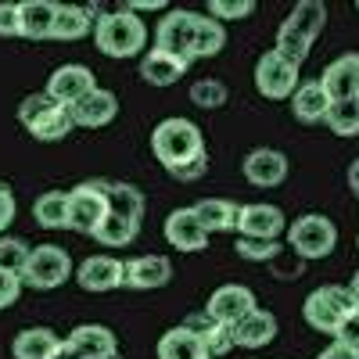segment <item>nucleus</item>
<instances>
[{
  "mask_svg": "<svg viewBox=\"0 0 359 359\" xmlns=\"http://www.w3.org/2000/svg\"><path fill=\"white\" fill-rule=\"evenodd\" d=\"M94 43L108 57H133L147 43V25L140 22V15H133L126 8L101 11L94 22Z\"/></svg>",
  "mask_w": 359,
  "mask_h": 359,
  "instance_id": "obj_1",
  "label": "nucleus"
},
{
  "mask_svg": "<svg viewBox=\"0 0 359 359\" xmlns=\"http://www.w3.org/2000/svg\"><path fill=\"white\" fill-rule=\"evenodd\" d=\"M151 151L165 165V172H172L194 162L198 155H205V137L191 118H162L151 130Z\"/></svg>",
  "mask_w": 359,
  "mask_h": 359,
  "instance_id": "obj_2",
  "label": "nucleus"
},
{
  "mask_svg": "<svg viewBox=\"0 0 359 359\" xmlns=\"http://www.w3.org/2000/svg\"><path fill=\"white\" fill-rule=\"evenodd\" d=\"M352 309H355V302H352V294H348V284H345V287H341V284H323V287H316V291L306 298L302 316H306V323L313 327V331L334 334L338 327H341V320H345Z\"/></svg>",
  "mask_w": 359,
  "mask_h": 359,
  "instance_id": "obj_3",
  "label": "nucleus"
},
{
  "mask_svg": "<svg viewBox=\"0 0 359 359\" xmlns=\"http://www.w3.org/2000/svg\"><path fill=\"white\" fill-rule=\"evenodd\" d=\"M287 245L298 259H323L338 245V226L320 212H306L287 226Z\"/></svg>",
  "mask_w": 359,
  "mask_h": 359,
  "instance_id": "obj_4",
  "label": "nucleus"
},
{
  "mask_svg": "<svg viewBox=\"0 0 359 359\" xmlns=\"http://www.w3.org/2000/svg\"><path fill=\"white\" fill-rule=\"evenodd\" d=\"M69 277H72V259H69V252L62 245H40V248H33L29 266L22 273V280L29 287H36V291H54V287H62Z\"/></svg>",
  "mask_w": 359,
  "mask_h": 359,
  "instance_id": "obj_5",
  "label": "nucleus"
},
{
  "mask_svg": "<svg viewBox=\"0 0 359 359\" xmlns=\"http://www.w3.org/2000/svg\"><path fill=\"white\" fill-rule=\"evenodd\" d=\"M255 86L259 94L269 101H284L298 90V65H291L287 57H280L277 50H266L255 65Z\"/></svg>",
  "mask_w": 359,
  "mask_h": 359,
  "instance_id": "obj_6",
  "label": "nucleus"
},
{
  "mask_svg": "<svg viewBox=\"0 0 359 359\" xmlns=\"http://www.w3.org/2000/svg\"><path fill=\"white\" fill-rule=\"evenodd\" d=\"M194 22L198 11H169L155 29V47L172 57H184V62H194Z\"/></svg>",
  "mask_w": 359,
  "mask_h": 359,
  "instance_id": "obj_7",
  "label": "nucleus"
},
{
  "mask_svg": "<svg viewBox=\"0 0 359 359\" xmlns=\"http://www.w3.org/2000/svg\"><path fill=\"white\" fill-rule=\"evenodd\" d=\"M252 309H259V306H255L252 287H245V284H223V287H216L212 294H208V302H205V313L223 327L241 323Z\"/></svg>",
  "mask_w": 359,
  "mask_h": 359,
  "instance_id": "obj_8",
  "label": "nucleus"
},
{
  "mask_svg": "<svg viewBox=\"0 0 359 359\" xmlns=\"http://www.w3.org/2000/svg\"><path fill=\"white\" fill-rule=\"evenodd\" d=\"M287 233V219L277 205H245L237 208V237H262V241H280Z\"/></svg>",
  "mask_w": 359,
  "mask_h": 359,
  "instance_id": "obj_9",
  "label": "nucleus"
},
{
  "mask_svg": "<svg viewBox=\"0 0 359 359\" xmlns=\"http://www.w3.org/2000/svg\"><path fill=\"white\" fill-rule=\"evenodd\" d=\"M76 284H79L83 291H94V294L115 291V287L126 284V262H118V259H111V255H90V259H83L79 269H76Z\"/></svg>",
  "mask_w": 359,
  "mask_h": 359,
  "instance_id": "obj_10",
  "label": "nucleus"
},
{
  "mask_svg": "<svg viewBox=\"0 0 359 359\" xmlns=\"http://www.w3.org/2000/svg\"><path fill=\"white\" fill-rule=\"evenodd\" d=\"M108 216V198L97 194L90 184H79L72 194H69V230H79V233H90L104 223Z\"/></svg>",
  "mask_w": 359,
  "mask_h": 359,
  "instance_id": "obj_11",
  "label": "nucleus"
},
{
  "mask_svg": "<svg viewBox=\"0 0 359 359\" xmlns=\"http://www.w3.org/2000/svg\"><path fill=\"white\" fill-rule=\"evenodd\" d=\"M90 90H97V79H94V72H90L86 65H62V69H54L50 79H47V94L57 104H65V108L83 101Z\"/></svg>",
  "mask_w": 359,
  "mask_h": 359,
  "instance_id": "obj_12",
  "label": "nucleus"
},
{
  "mask_svg": "<svg viewBox=\"0 0 359 359\" xmlns=\"http://www.w3.org/2000/svg\"><path fill=\"white\" fill-rule=\"evenodd\" d=\"M241 169L252 187H280L287 180V155L277 147H255Z\"/></svg>",
  "mask_w": 359,
  "mask_h": 359,
  "instance_id": "obj_13",
  "label": "nucleus"
},
{
  "mask_svg": "<svg viewBox=\"0 0 359 359\" xmlns=\"http://www.w3.org/2000/svg\"><path fill=\"white\" fill-rule=\"evenodd\" d=\"M320 83H323V90H327V97H331V104H334V101H352V97H359V54H341V57H334V62L323 69Z\"/></svg>",
  "mask_w": 359,
  "mask_h": 359,
  "instance_id": "obj_14",
  "label": "nucleus"
},
{
  "mask_svg": "<svg viewBox=\"0 0 359 359\" xmlns=\"http://www.w3.org/2000/svg\"><path fill=\"white\" fill-rule=\"evenodd\" d=\"M208 237H212V233L198 223V216L191 212V208H176V212H169V219H165V241L176 252H205Z\"/></svg>",
  "mask_w": 359,
  "mask_h": 359,
  "instance_id": "obj_15",
  "label": "nucleus"
},
{
  "mask_svg": "<svg viewBox=\"0 0 359 359\" xmlns=\"http://www.w3.org/2000/svg\"><path fill=\"white\" fill-rule=\"evenodd\" d=\"M69 111H72V123H76V126H83V130H101V126H108L111 118L118 115V97L111 94V90L97 86V90H90L83 101H76Z\"/></svg>",
  "mask_w": 359,
  "mask_h": 359,
  "instance_id": "obj_16",
  "label": "nucleus"
},
{
  "mask_svg": "<svg viewBox=\"0 0 359 359\" xmlns=\"http://www.w3.org/2000/svg\"><path fill=\"white\" fill-rule=\"evenodd\" d=\"M172 280V262L165 255H137L126 262V284L133 291H155Z\"/></svg>",
  "mask_w": 359,
  "mask_h": 359,
  "instance_id": "obj_17",
  "label": "nucleus"
},
{
  "mask_svg": "<svg viewBox=\"0 0 359 359\" xmlns=\"http://www.w3.org/2000/svg\"><path fill=\"white\" fill-rule=\"evenodd\" d=\"M291 111H294L298 123H306V126L323 123L327 111H331V97H327L323 83L320 79H302L298 83V90L291 94Z\"/></svg>",
  "mask_w": 359,
  "mask_h": 359,
  "instance_id": "obj_18",
  "label": "nucleus"
},
{
  "mask_svg": "<svg viewBox=\"0 0 359 359\" xmlns=\"http://www.w3.org/2000/svg\"><path fill=\"white\" fill-rule=\"evenodd\" d=\"M273 338H277V316L269 309H252L241 323H233L237 348H266Z\"/></svg>",
  "mask_w": 359,
  "mask_h": 359,
  "instance_id": "obj_19",
  "label": "nucleus"
},
{
  "mask_svg": "<svg viewBox=\"0 0 359 359\" xmlns=\"http://www.w3.org/2000/svg\"><path fill=\"white\" fill-rule=\"evenodd\" d=\"M101 8H76V4H57V18H54V33L50 40H83L86 33L94 36V22H97Z\"/></svg>",
  "mask_w": 359,
  "mask_h": 359,
  "instance_id": "obj_20",
  "label": "nucleus"
},
{
  "mask_svg": "<svg viewBox=\"0 0 359 359\" xmlns=\"http://www.w3.org/2000/svg\"><path fill=\"white\" fill-rule=\"evenodd\" d=\"M83 359H104V355H115L118 348V341H115V334L108 331V327H101V323H83V327H76V331L65 338Z\"/></svg>",
  "mask_w": 359,
  "mask_h": 359,
  "instance_id": "obj_21",
  "label": "nucleus"
},
{
  "mask_svg": "<svg viewBox=\"0 0 359 359\" xmlns=\"http://www.w3.org/2000/svg\"><path fill=\"white\" fill-rule=\"evenodd\" d=\"M187 65L191 62H184V57H172V54L151 47V50L140 57V76L151 83V86H172L180 76L187 72Z\"/></svg>",
  "mask_w": 359,
  "mask_h": 359,
  "instance_id": "obj_22",
  "label": "nucleus"
},
{
  "mask_svg": "<svg viewBox=\"0 0 359 359\" xmlns=\"http://www.w3.org/2000/svg\"><path fill=\"white\" fill-rule=\"evenodd\" d=\"M57 348H62V338H57L50 327H25V331L15 334V341H11L15 359H50Z\"/></svg>",
  "mask_w": 359,
  "mask_h": 359,
  "instance_id": "obj_23",
  "label": "nucleus"
},
{
  "mask_svg": "<svg viewBox=\"0 0 359 359\" xmlns=\"http://www.w3.org/2000/svg\"><path fill=\"white\" fill-rule=\"evenodd\" d=\"M191 212L198 216V223L208 233H223V230H237V205L230 198H201L191 205Z\"/></svg>",
  "mask_w": 359,
  "mask_h": 359,
  "instance_id": "obj_24",
  "label": "nucleus"
},
{
  "mask_svg": "<svg viewBox=\"0 0 359 359\" xmlns=\"http://www.w3.org/2000/svg\"><path fill=\"white\" fill-rule=\"evenodd\" d=\"M18 11H22V33L18 36H25V40H50L57 4H50V0H25V4H18Z\"/></svg>",
  "mask_w": 359,
  "mask_h": 359,
  "instance_id": "obj_25",
  "label": "nucleus"
},
{
  "mask_svg": "<svg viewBox=\"0 0 359 359\" xmlns=\"http://www.w3.org/2000/svg\"><path fill=\"white\" fill-rule=\"evenodd\" d=\"M158 359H212L208 348L201 345V338H194L184 327H169L158 338Z\"/></svg>",
  "mask_w": 359,
  "mask_h": 359,
  "instance_id": "obj_26",
  "label": "nucleus"
},
{
  "mask_svg": "<svg viewBox=\"0 0 359 359\" xmlns=\"http://www.w3.org/2000/svg\"><path fill=\"white\" fill-rule=\"evenodd\" d=\"M33 219L47 230H62L69 226V194L65 191H43L33 201Z\"/></svg>",
  "mask_w": 359,
  "mask_h": 359,
  "instance_id": "obj_27",
  "label": "nucleus"
},
{
  "mask_svg": "<svg viewBox=\"0 0 359 359\" xmlns=\"http://www.w3.org/2000/svg\"><path fill=\"white\" fill-rule=\"evenodd\" d=\"M108 212L140 223L144 219V194L133 184H118V180H111V187H108Z\"/></svg>",
  "mask_w": 359,
  "mask_h": 359,
  "instance_id": "obj_28",
  "label": "nucleus"
},
{
  "mask_svg": "<svg viewBox=\"0 0 359 359\" xmlns=\"http://www.w3.org/2000/svg\"><path fill=\"white\" fill-rule=\"evenodd\" d=\"M226 47V29L223 22L208 18V15H198L194 22V57H212Z\"/></svg>",
  "mask_w": 359,
  "mask_h": 359,
  "instance_id": "obj_29",
  "label": "nucleus"
},
{
  "mask_svg": "<svg viewBox=\"0 0 359 359\" xmlns=\"http://www.w3.org/2000/svg\"><path fill=\"white\" fill-rule=\"evenodd\" d=\"M287 22H291L302 36L316 40V36L323 33V25H327V8H323V0H298Z\"/></svg>",
  "mask_w": 359,
  "mask_h": 359,
  "instance_id": "obj_30",
  "label": "nucleus"
},
{
  "mask_svg": "<svg viewBox=\"0 0 359 359\" xmlns=\"http://www.w3.org/2000/svg\"><path fill=\"white\" fill-rule=\"evenodd\" d=\"M137 230H140V223L108 212L104 223L94 230V237H97L101 245H108V248H123V245H133V241H137Z\"/></svg>",
  "mask_w": 359,
  "mask_h": 359,
  "instance_id": "obj_31",
  "label": "nucleus"
},
{
  "mask_svg": "<svg viewBox=\"0 0 359 359\" xmlns=\"http://www.w3.org/2000/svg\"><path fill=\"white\" fill-rule=\"evenodd\" d=\"M309 47H313V40L298 33L291 22H284V25L277 29V47H273V50H277L280 57H287L291 65H302L306 57H309Z\"/></svg>",
  "mask_w": 359,
  "mask_h": 359,
  "instance_id": "obj_32",
  "label": "nucleus"
},
{
  "mask_svg": "<svg viewBox=\"0 0 359 359\" xmlns=\"http://www.w3.org/2000/svg\"><path fill=\"white\" fill-rule=\"evenodd\" d=\"M72 126H76V123H72V111H69L65 104H57V108H54L50 115H43L29 133H33L36 140H43V144H50V140H65V137L72 133Z\"/></svg>",
  "mask_w": 359,
  "mask_h": 359,
  "instance_id": "obj_33",
  "label": "nucleus"
},
{
  "mask_svg": "<svg viewBox=\"0 0 359 359\" xmlns=\"http://www.w3.org/2000/svg\"><path fill=\"white\" fill-rule=\"evenodd\" d=\"M323 123L331 126L338 137H355V133H359V97H352V101H334Z\"/></svg>",
  "mask_w": 359,
  "mask_h": 359,
  "instance_id": "obj_34",
  "label": "nucleus"
},
{
  "mask_svg": "<svg viewBox=\"0 0 359 359\" xmlns=\"http://www.w3.org/2000/svg\"><path fill=\"white\" fill-rule=\"evenodd\" d=\"M29 255H33V248H29L22 237H0V269L22 277L25 266H29Z\"/></svg>",
  "mask_w": 359,
  "mask_h": 359,
  "instance_id": "obj_35",
  "label": "nucleus"
},
{
  "mask_svg": "<svg viewBox=\"0 0 359 359\" xmlns=\"http://www.w3.org/2000/svg\"><path fill=\"white\" fill-rule=\"evenodd\" d=\"M57 108V101L47 94V90H40V94H29V97H22V104H18V118H22V126L25 130H33L43 115H50Z\"/></svg>",
  "mask_w": 359,
  "mask_h": 359,
  "instance_id": "obj_36",
  "label": "nucleus"
},
{
  "mask_svg": "<svg viewBox=\"0 0 359 359\" xmlns=\"http://www.w3.org/2000/svg\"><path fill=\"white\" fill-rule=\"evenodd\" d=\"M237 255L248 262H277L280 241H262V237H237Z\"/></svg>",
  "mask_w": 359,
  "mask_h": 359,
  "instance_id": "obj_37",
  "label": "nucleus"
},
{
  "mask_svg": "<svg viewBox=\"0 0 359 359\" xmlns=\"http://www.w3.org/2000/svg\"><path fill=\"white\" fill-rule=\"evenodd\" d=\"M191 101H194L198 108H219V104H226V86H223V79H198V83L191 86Z\"/></svg>",
  "mask_w": 359,
  "mask_h": 359,
  "instance_id": "obj_38",
  "label": "nucleus"
},
{
  "mask_svg": "<svg viewBox=\"0 0 359 359\" xmlns=\"http://www.w3.org/2000/svg\"><path fill=\"white\" fill-rule=\"evenodd\" d=\"M252 11H255L252 0H208V18H216V22L248 18Z\"/></svg>",
  "mask_w": 359,
  "mask_h": 359,
  "instance_id": "obj_39",
  "label": "nucleus"
},
{
  "mask_svg": "<svg viewBox=\"0 0 359 359\" xmlns=\"http://www.w3.org/2000/svg\"><path fill=\"white\" fill-rule=\"evenodd\" d=\"M180 327H184V331H191L194 338H201V345H205L208 338H212V331H216L219 323H216L212 316H208V313L201 309V313H191V316H184V323H180Z\"/></svg>",
  "mask_w": 359,
  "mask_h": 359,
  "instance_id": "obj_40",
  "label": "nucleus"
},
{
  "mask_svg": "<svg viewBox=\"0 0 359 359\" xmlns=\"http://www.w3.org/2000/svg\"><path fill=\"white\" fill-rule=\"evenodd\" d=\"M334 341L345 345V348H352V352H359V309H352V313L341 320V327L334 331Z\"/></svg>",
  "mask_w": 359,
  "mask_h": 359,
  "instance_id": "obj_41",
  "label": "nucleus"
},
{
  "mask_svg": "<svg viewBox=\"0 0 359 359\" xmlns=\"http://www.w3.org/2000/svg\"><path fill=\"white\" fill-rule=\"evenodd\" d=\"M22 284H25L22 277L8 273V269H0V309H8V306H15V302H18Z\"/></svg>",
  "mask_w": 359,
  "mask_h": 359,
  "instance_id": "obj_42",
  "label": "nucleus"
},
{
  "mask_svg": "<svg viewBox=\"0 0 359 359\" xmlns=\"http://www.w3.org/2000/svg\"><path fill=\"white\" fill-rule=\"evenodd\" d=\"M18 33H22L18 4H0V36H18Z\"/></svg>",
  "mask_w": 359,
  "mask_h": 359,
  "instance_id": "obj_43",
  "label": "nucleus"
},
{
  "mask_svg": "<svg viewBox=\"0 0 359 359\" xmlns=\"http://www.w3.org/2000/svg\"><path fill=\"white\" fill-rule=\"evenodd\" d=\"M205 169H208V155H198L194 162L172 169L169 176H172V180H180V184H191V180H201V176H205Z\"/></svg>",
  "mask_w": 359,
  "mask_h": 359,
  "instance_id": "obj_44",
  "label": "nucleus"
},
{
  "mask_svg": "<svg viewBox=\"0 0 359 359\" xmlns=\"http://www.w3.org/2000/svg\"><path fill=\"white\" fill-rule=\"evenodd\" d=\"M11 219H15V194L0 184V237H4V230L11 226Z\"/></svg>",
  "mask_w": 359,
  "mask_h": 359,
  "instance_id": "obj_45",
  "label": "nucleus"
},
{
  "mask_svg": "<svg viewBox=\"0 0 359 359\" xmlns=\"http://www.w3.org/2000/svg\"><path fill=\"white\" fill-rule=\"evenodd\" d=\"M126 11L140 15V11H165V0H126Z\"/></svg>",
  "mask_w": 359,
  "mask_h": 359,
  "instance_id": "obj_46",
  "label": "nucleus"
},
{
  "mask_svg": "<svg viewBox=\"0 0 359 359\" xmlns=\"http://www.w3.org/2000/svg\"><path fill=\"white\" fill-rule=\"evenodd\" d=\"M316 359H359V352H352V348H345V345H331V348H323Z\"/></svg>",
  "mask_w": 359,
  "mask_h": 359,
  "instance_id": "obj_47",
  "label": "nucleus"
},
{
  "mask_svg": "<svg viewBox=\"0 0 359 359\" xmlns=\"http://www.w3.org/2000/svg\"><path fill=\"white\" fill-rule=\"evenodd\" d=\"M348 191L359 198V158H352V165H348Z\"/></svg>",
  "mask_w": 359,
  "mask_h": 359,
  "instance_id": "obj_48",
  "label": "nucleus"
},
{
  "mask_svg": "<svg viewBox=\"0 0 359 359\" xmlns=\"http://www.w3.org/2000/svg\"><path fill=\"white\" fill-rule=\"evenodd\" d=\"M50 359H83V355H79V352H76V348H72L69 341H62V348H57V352H54Z\"/></svg>",
  "mask_w": 359,
  "mask_h": 359,
  "instance_id": "obj_49",
  "label": "nucleus"
},
{
  "mask_svg": "<svg viewBox=\"0 0 359 359\" xmlns=\"http://www.w3.org/2000/svg\"><path fill=\"white\" fill-rule=\"evenodd\" d=\"M348 294H352V302H355V309H359V273L348 280Z\"/></svg>",
  "mask_w": 359,
  "mask_h": 359,
  "instance_id": "obj_50",
  "label": "nucleus"
},
{
  "mask_svg": "<svg viewBox=\"0 0 359 359\" xmlns=\"http://www.w3.org/2000/svg\"><path fill=\"white\" fill-rule=\"evenodd\" d=\"M104 359H123V355H118V352H115V355H104Z\"/></svg>",
  "mask_w": 359,
  "mask_h": 359,
  "instance_id": "obj_51",
  "label": "nucleus"
},
{
  "mask_svg": "<svg viewBox=\"0 0 359 359\" xmlns=\"http://www.w3.org/2000/svg\"><path fill=\"white\" fill-rule=\"evenodd\" d=\"M355 241H359V237H355Z\"/></svg>",
  "mask_w": 359,
  "mask_h": 359,
  "instance_id": "obj_52",
  "label": "nucleus"
},
{
  "mask_svg": "<svg viewBox=\"0 0 359 359\" xmlns=\"http://www.w3.org/2000/svg\"><path fill=\"white\" fill-rule=\"evenodd\" d=\"M355 8H359V4H355Z\"/></svg>",
  "mask_w": 359,
  "mask_h": 359,
  "instance_id": "obj_53",
  "label": "nucleus"
}]
</instances>
